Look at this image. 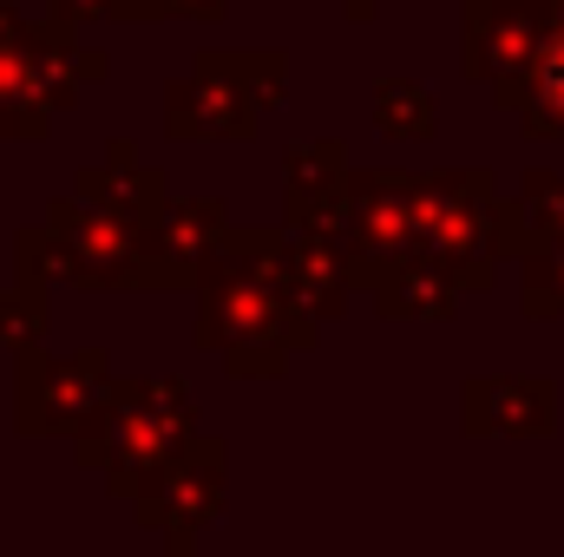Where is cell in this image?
Masks as SVG:
<instances>
[{
  "label": "cell",
  "instance_id": "3957f363",
  "mask_svg": "<svg viewBox=\"0 0 564 557\" xmlns=\"http://www.w3.org/2000/svg\"><path fill=\"white\" fill-rule=\"evenodd\" d=\"M375 119H381V132H388V139H426V125H433V99H426L421 86L394 79V86H381Z\"/></svg>",
  "mask_w": 564,
  "mask_h": 557
},
{
  "label": "cell",
  "instance_id": "7a4b0ae2",
  "mask_svg": "<svg viewBox=\"0 0 564 557\" xmlns=\"http://www.w3.org/2000/svg\"><path fill=\"white\" fill-rule=\"evenodd\" d=\"M433 190H440V263L453 270L459 282H479L486 270H492V256H499V243H492V190L479 184V177H433Z\"/></svg>",
  "mask_w": 564,
  "mask_h": 557
},
{
  "label": "cell",
  "instance_id": "6da1fadb",
  "mask_svg": "<svg viewBox=\"0 0 564 557\" xmlns=\"http://www.w3.org/2000/svg\"><path fill=\"white\" fill-rule=\"evenodd\" d=\"M106 414L119 419V439L93 446L86 459L93 466L112 459V472H106L112 492H139L158 466H171L184 452V433H191V394H184V381H139V387L112 394Z\"/></svg>",
  "mask_w": 564,
  "mask_h": 557
},
{
  "label": "cell",
  "instance_id": "277c9868",
  "mask_svg": "<svg viewBox=\"0 0 564 557\" xmlns=\"http://www.w3.org/2000/svg\"><path fill=\"white\" fill-rule=\"evenodd\" d=\"M66 20H112V13H139V0H59Z\"/></svg>",
  "mask_w": 564,
  "mask_h": 557
}]
</instances>
